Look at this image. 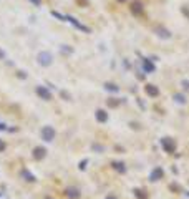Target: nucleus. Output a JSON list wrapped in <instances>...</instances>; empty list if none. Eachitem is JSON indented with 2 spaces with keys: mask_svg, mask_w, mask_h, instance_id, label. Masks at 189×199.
I'll return each instance as SVG.
<instances>
[{
  "mask_svg": "<svg viewBox=\"0 0 189 199\" xmlns=\"http://www.w3.org/2000/svg\"><path fill=\"white\" fill-rule=\"evenodd\" d=\"M0 58H5V53H3L2 50H0Z\"/></svg>",
  "mask_w": 189,
  "mask_h": 199,
  "instance_id": "obj_15",
  "label": "nucleus"
},
{
  "mask_svg": "<svg viewBox=\"0 0 189 199\" xmlns=\"http://www.w3.org/2000/svg\"><path fill=\"white\" fill-rule=\"evenodd\" d=\"M106 118L108 116H106V113H104L103 110H98L96 111V120L98 121H106Z\"/></svg>",
  "mask_w": 189,
  "mask_h": 199,
  "instance_id": "obj_9",
  "label": "nucleus"
},
{
  "mask_svg": "<svg viewBox=\"0 0 189 199\" xmlns=\"http://www.w3.org/2000/svg\"><path fill=\"white\" fill-rule=\"evenodd\" d=\"M129 10H131L133 15H143V12H144V5H143L141 0H133V2L129 3Z\"/></svg>",
  "mask_w": 189,
  "mask_h": 199,
  "instance_id": "obj_1",
  "label": "nucleus"
},
{
  "mask_svg": "<svg viewBox=\"0 0 189 199\" xmlns=\"http://www.w3.org/2000/svg\"><path fill=\"white\" fill-rule=\"evenodd\" d=\"M108 105H110V106H116V105H118V100H116V101H114V100L111 98L110 101H108Z\"/></svg>",
  "mask_w": 189,
  "mask_h": 199,
  "instance_id": "obj_14",
  "label": "nucleus"
},
{
  "mask_svg": "<svg viewBox=\"0 0 189 199\" xmlns=\"http://www.w3.org/2000/svg\"><path fill=\"white\" fill-rule=\"evenodd\" d=\"M143 68H144V72H146V73L154 72V65H153V63L149 62L148 58H143Z\"/></svg>",
  "mask_w": 189,
  "mask_h": 199,
  "instance_id": "obj_6",
  "label": "nucleus"
},
{
  "mask_svg": "<svg viewBox=\"0 0 189 199\" xmlns=\"http://www.w3.org/2000/svg\"><path fill=\"white\" fill-rule=\"evenodd\" d=\"M183 86H184V90L189 91V81L187 80H183Z\"/></svg>",
  "mask_w": 189,
  "mask_h": 199,
  "instance_id": "obj_13",
  "label": "nucleus"
},
{
  "mask_svg": "<svg viewBox=\"0 0 189 199\" xmlns=\"http://www.w3.org/2000/svg\"><path fill=\"white\" fill-rule=\"evenodd\" d=\"M66 20H70V22H71L73 25H75V27H78V28H80V30H83V32H90V28H86V27H85V25H81V23H78V22H76V20H75V19H73V17H66Z\"/></svg>",
  "mask_w": 189,
  "mask_h": 199,
  "instance_id": "obj_8",
  "label": "nucleus"
},
{
  "mask_svg": "<svg viewBox=\"0 0 189 199\" xmlns=\"http://www.w3.org/2000/svg\"><path fill=\"white\" fill-rule=\"evenodd\" d=\"M41 134H43V138H45V140H48V141H50V140H53V134H55V131L53 130H51V128H45V130H43V133H41Z\"/></svg>",
  "mask_w": 189,
  "mask_h": 199,
  "instance_id": "obj_7",
  "label": "nucleus"
},
{
  "mask_svg": "<svg viewBox=\"0 0 189 199\" xmlns=\"http://www.w3.org/2000/svg\"><path fill=\"white\" fill-rule=\"evenodd\" d=\"M31 2H33V3H37V5H38V3H40V0H31Z\"/></svg>",
  "mask_w": 189,
  "mask_h": 199,
  "instance_id": "obj_16",
  "label": "nucleus"
},
{
  "mask_svg": "<svg viewBox=\"0 0 189 199\" xmlns=\"http://www.w3.org/2000/svg\"><path fill=\"white\" fill-rule=\"evenodd\" d=\"M37 60H38V63H40L41 66H48L51 63V60H53V56H51L50 52H40L38 56H37Z\"/></svg>",
  "mask_w": 189,
  "mask_h": 199,
  "instance_id": "obj_2",
  "label": "nucleus"
},
{
  "mask_svg": "<svg viewBox=\"0 0 189 199\" xmlns=\"http://www.w3.org/2000/svg\"><path fill=\"white\" fill-rule=\"evenodd\" d=\"M104 88L110 90V91H118V86L116 85H113V83H104Z\"/></svg>",
  "mask_w": 189,
  "mask_h": 199,
  "instance_id": "obj_11",
  "label": "nucleus"
},
{
  "mask_svg": "<svg viewBox=\"0 0 189 199\" xmlns=\"http://www.w3.org/2000/svg\"><path fill=\"white\" fill-rule=\"evenodd\" d=\"M144 90H146V93H148V96L156 98L158 95H159V90H158L154 85H146V86H144Z\"/></svg>",
  "mask_w": 189,
  "mask_h": 199,
  "instance_id": "obj_5",
  "label": "nucleus"
},
{
  "mask_svg": "<svg viewBox=\"0 0 189 199\" xmlns=\"http://www.w3.org/2000/svg\"><path fill=\"white\" fill-rule=\"evenodd\" d=\"M181 12H183L184 15H186L187 19H189V5H184V7H181Z\"/></svg>",
  "mask_w": 189,
  "mask_h": 199,
  "instance_id": "obj_12",
  "label": "nucleus"
},
{
  "mask_svg": "<svg viewBox=\"0 0 189 199\" xmlns=\"http://www.w3.org/2000/svg\"><path fill=\"white\" fill-rule=\"evenodd\" d=\"M116 2H120V3H124V2H126V0H116Z\"/></svg>",
  "mask_w": 189,
  "mask_h": 199,
  "instance_id": "obj_17",
  "label": "nucleus"
},
{
  "mask_svg": "<svg viewBox=\"0 0 189 199\" xmlns=\"http://www.w3.org/2000/svg\"><path fill=\"white\" fill-rule=\"evenodd\" d=\"M174 100H176L177 103H186V98H184V95H181V93L174 95Z\"/></svg>",
  "mask_w": 189,
  "mask_h": 199,
  "instance_id": "obj_10",
  "label": "nucleus"
},
{
  "mask_svg": "<svg viewBox=\"0 0 189 199\" xmlns=\"http://www.w3.org/2000/svg\"><path fill=\"white\" fill-rule=\"evenodd\" d=\"M37 95L43 100H51V93L45 86H37Z\"/></svg>",
  "mask_w": 189,
  "mask_h": 199,
  "instance_id": "obj_4",
  "label": "nucleus"
},
{
  "mask_svg": "<svg viewBox=\"0 0 189 199\" xmlns=\"http://www.w3.org/2000/svg\"><path fill=\"white\" fill-rule=\"evenodd\" d=\"M0 149H3V143H2V141H0Z\"/></svg>",
  "mask_w": 189,
  "mask_h": 199,
  "instance_id": "obj_18",
  "label": "nucleus"
},
{
  "mask_svg": "<svg viewBox=\"0 0 189 199\" xmlns=\"http://www.w3.org/2000/svg\"><path fill=\"white\" fill-rule=\"evenodd\" d=\"M154 33H156L159 38H164V40H167V38H171V32L167 30V28L161 27V25H158V27H154Z\"/></svg>",
  "mask_w": 189,
  "mask_h": 199,
  "instance_id": "obj_3",
  "label": "nucleus"
}]
</instances>
